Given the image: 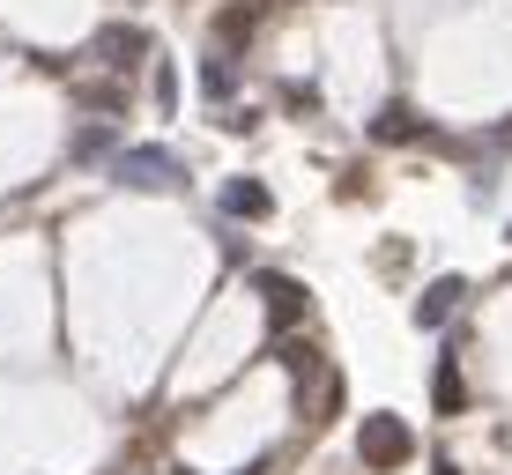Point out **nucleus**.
<instances>
[{"label": "nucleus", "instance_id": "obj_1", "mask_svg": "<svg viewBox=\"0 0 512 475\" xmlns=\"http://www.w3.org/2000/svg\"><path fill=\"white\" fill-rule=\"evenodd\" d=\"M357 461L372 475H394L401 461H416V431L401 424V416H364L357 424Z\"/></svg>", "mask_w": 512, "mask_h": 475}, {"label": "nucleus", "instance_id": "obj_2", "mask_svg": "<svg viewBox=\"0 0 512 475\" xmlns=\"http://www.w3.org/2000/svg\"><path fill=\"white\" fill-rule=\"evenodd\" d=\"M112 171H119V186H134V193H179L186 186V171H179L171 149H119Z\"/></svg>", "mask_w": 512, "mask_h": 475}, {"label": "nucleus", "instance_id": "obj_3", "mask_svg": "<svg viewBox=\"0 0 512 475\" xmlns=\"http://www.w3.org/2000/svg\"><path fill=\"white\" fill-rule=\"evenodd\" d=\"M260 312H268V327H297V320H305V283H297V275H260Z\"/></svg>", "mask_w": 512, "mask_h": 475}, {"label": "nucleus", "instance_id": "obj_4", "mask_svg": "<svg viewBox=\"0 0 512 475\" xmlns=\"http://www.w3.org/2000/svg\"><path fill=\"white\" fill-rule=\"evenodd\" d=\"M90 52L104 67H134V60H149V30H134V23H104L97 38H90Z\"/></svg>", "mask_w": 512, "mask_h": 475}, {"label": "nucleus", "instance_id": "obj_5", "mask_svg": "<svg viewBox=\"0 0 512 475\" xmlns=\"http://www.w3.org/2000/svg\"><path fill=\"white\" fill-rule=\"evenodd\" d=\"M423 134H431V127H423V112H416V104H379V119H372V142L379 149H401V142H423Z\"/></svg>", "mask_w": 512, "mask_h": 475}, {"label": "nucleus", "instance_id": "obj_6", "mask_svg": "<svg viewBox=\"0 0 512 475\" xmlns=\"http://www.w3.org/2000/svg\"><path fill=\"white\" fill-rule=\"evenodd\" d=\"M275 208V193L260 186V179H223V216H238V223H260Z\"/></svg>", "mask_w": 512, "mask_h": 475}, {"label": "nucleus", "instance_id": "obj_7", "mask_svg": "<svg viewBox=\"0 0 512 475\" xmlns=\"http://www.w3.org/2000/svg\"><path fill=\"white\" fill-rule=\"evenodd\" d=\"M461 297H468V283H461V275L431 283V290H423V305H416V327H446V312L461 305Z\"/></svg>", "mask_w": 512, "mask_h": 475}, {"label": "nucleus", "instance_id": "obj_8", "mask_svg": "<svg viewBox=\"0 0 512 475\" xmlns=\"http://www.w3.org/2000/svg\"><path fill=\"white\" fill-rule=\"evenodd\" d=\"M253 30H260V8H253V0H238V8H223L216 15V45H245V38H253Z\"/></svg>", "mask_w": 512, "mask_h": 475}, {"label": "nucleus", "instance_id": "obj_9", "mask_svg": "<svg viewBox=\"0 0 512 475\" xmlns=\"http://www.w3.org/2000/svg\"><path fill=\"white\" fill-rule=\"evenodd\" d=\"M431 401H438V409H446V416H461L468 409V379H461V364H438V379H431Z\"/></svg>", "mask_w": 512, "mask_h": 475}, {"label": "nucleus", "instance_id": "obj_10", "mask_svg": "<svg viewBox=\"0 0 512 475\" xmlns=\"http://www.w3.org/2000/svg\"><path fill=\"white\" fill-rule=\"evenodd\" d=\"M275 364H282L290 379H305L312 364H320V349H312V342H275Z\"/></svg>", "mask_w": 512, "mask_h": 475}, {"label": "nucleus", "instance_id": "obj_11", "mask_svg": "<svg viewBox=\"0 0 512 475\" xmlns=\"http://www.w3.org/2000/svg\"><path fill=\"white\" fill-rule=\"evenodd\" d=\"M231 82H238L231 60H223V52H208V60H201V90H208V97H231Z\"/></svg>", "mask_w": 512, "mask_h": 475}, {"label": "nucleus", "instance_id": "obj_12", "mask_svg": "<svg viewBox=\"0 0 512 475\" xmlns=\"http://www.w3.org/2000/svg\"><path fill=\"white\" fill-rule=\"evenodd\" d=\"M171 104H179V82H171V67L156 60V112H171Z\"/></svg>", "mask_w": 512, "mask_h": 475}, {"label": "nucleus", "instance_id": "obj_13", "mask_svg": "<svg viewBox=\"0 0 512 475\" xmlns=\"http://www.w3.org/2000/svg\"><path fill=\"white\" fill-rule=\"evenodd\" d=\"M438 475H461V468H438Z\"/></svg>", "mask_w": 512, "mask_h": 475}]
</instances>
